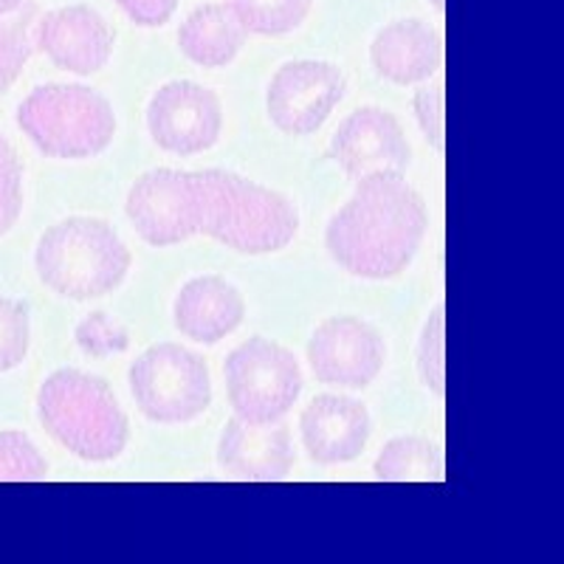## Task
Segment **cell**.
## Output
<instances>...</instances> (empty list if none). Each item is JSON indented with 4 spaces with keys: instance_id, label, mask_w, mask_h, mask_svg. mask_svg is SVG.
Wrapping results in <instances>:
<instances>
[{
    "instance_id": "f1b7e54d",
    "label": "cell",
    "mask_w": 564,
    "mask_h": 564,
    "mask_svg": "<svg viewBox=\"0 0 564 564\" xmlns=\"http://www.w3.org/2000/svg\"><path fill=\"white\" fill-rule=\"evenodd\" d=\"M26 0H0V14H12L23 7Z\"/></svg>"
},
{
    "instance_id": "484cf974",
    "label": "cell",
    "mask_w": 564,
    "mask_h": 564,
    "mask_svg": "<svg viewBox=\"0 0 564 564\" xmlns=\"http://www.w3.org/2000/svg\"><path fill=\"white\" fill-rule=\"evenodd\" d=\"M20 212H23V164L7 135H0V238L12 231Z\"/></svg>"
},
{
    "instance_id": "d4e9b609",
    "label": "cell",
    "mask_w": 564,
    "mask_h": 564,
    "mask_svg": "<svg viewBox=\"0 0 564 564\" xmlns=\"http://www.w3.org/2000/svg\"><path fill=\"white\" fill-rule=\"evenodd\" d=\"M74 341L90 359H105L113 352L130 350L128 327L108 311H90L88 316H83L74 330Z\"/></svg>"
},
{
    "instance_id": "603a6c76",
    "label": "cell",
    "mask_w": 564,
    "mask_h": 564,
    "mask_svg": "<svg viewBox=\"0 0 564 564\" xmlns=\"http://www.w3.org/2000/svg\"><path fill=\"white\" fill-rule=\"evenodd\" d=\"M48 477V463L26 432H0V482H40Z\"/></svg>"
},
{
    "instance_id": "f546056e",
    "label": "cell",
    "mask_w": 564,
    "mask_h": 564,
    "mask_svg": "<svg viewBox=\"0 0 564 564\" xmlns=\"http://www.w3.org/2000/svg\"><path fill=\"white\" fill-rule=\"evenodd\" d=\"M432 7H435V12H443L446 9V0H430Z\"/></svg>"
},
{
    "instance_id": "4316f807",
    "label": "cell",
    "mask_w": 564,
    "mask_h": 564,
    "mask_svg": "<svg viewBox=\"0 0 564 564\" xmlns=\"http://www.w3.org/2000/svg\"><path fill=\"white\" fill-rule=\"evenodd\" d=\"M412 108H415V119L426 141L437 153H443V144H446V83L443 79L421 83V88L415 90V99H412Z\"/></svg>"
},
{
    "instance_id": "9c48e42d",
    "label": "cell",
    "mask_w": 564,
    "mask_h": 564,
    "mask_svg": "<svg viewBox=\"0 0 564 564\" xmlns=\"http://www.w3.org/2000/svg\"><path fill=\"white\" fill-rule=\"evenodd\" d=\"M347 90L339 65L325 59H291L271 77L265 110L276 130L311 135L327 122Z\"/></svg>"
},
{
    "instance_id": "4fadbf2b",
    "label": "cell",
    "mask_w": 564,
    "mask_h": 564,
    "mask_svg": "<svg viewBox=\"0 0 564 564\" xmlns=\"http://www.w3.org/2000/svg\"><path fill=\"white\" fill-rule=\"evenodd\" d=\"M116 34L97 9L74 3L34 20V52H43L59 70L90 77L108 65Z\"/></svg>"
},
{
    "instance_id": "5bb4252c",
    "label": "cell",
    "mask_w": 564,
    "mask_h": 564,
    "mask_svg": "<svg viewBox=\"0 0 564 564\" xmlns=\"http://www.w3.org/2000/svg\"><path fill=\"white\" fill-rule=\"evenodd\" d=\"M372 432L370 410L359 398L316 395L300 415V435L305 452L319 466H341L361 457Z\"/></svg>"
},
{
    "instance_id": "52a82bcc",
    "label": "cell",
    "mask_w": 564,
    "mask_h": 564,
    "mask_svg": "<svg viewBox=\"0 0 564 564\" xmlns=\"http://www.w3.org/2000/svg\"><path fill=\"white\" fill-rule=\"evenodd\" d=\"M302 367L289 347L251 336L226 359V392L235 415L249 423L282 421L300 398Z\"/></svg>"
},
{
    "instance_id": "ac0fdd59",
    "label": "cell",
    "mask_w": 564,
    "mask_h": 564,
    "mask_svg": "<svg viewBox=\"0 0 564 564\" xmlns=\"http://www.w3.org/2000/svg\"><path fill=\"white\" fill-rule=\"evenodd\" d=\"M249 32L231 3H204L186 14L178 29V48L200 68H224L243 52Z\"/></svg>"
},
{
    "instance_id": "44dd1931",
    "label": "cell",
    "mask_w": 564,
    "mask_h": 564,
    "mask_svg": "<svg viewBox=\"0 0 564 564\" xmlns=\"http://www.w3.org/2000/svg\"><path fill=\"white\" fill-rule=\"evenodd\" d=\"M37 7L23 3L18 12L0 14V94H7L34 54Z\"/></svg>"
},
{
    "instance_id": "83f0119b",
    "label": "cell",
    "mask_w": 564,
    "mask_h": 564,
    "mask_svg": "<svg viewBox=\"0 0 564 564\" xmlns=\"http://www.w3.org/2000/svg\"><path fill=\"white\" fill-rule=\"evenodd\" d=\"M113 3L133 20L135 26L144 29L167 26L178 9V0H113Z\"/></svg>"
},
{
    "instance_id": "ba28073f",
    "label": "cell",
    "mask_w": 564,
    "mask_h": 564,
    "mask_svg": "<svg viewBox=\"0 0 564 564\" xmlns=\"http://www.w3.org/2000/svg\"><path fill=\"white\" fill-rule=\"evenodd\" d=\"M130 224L155 249L200 235V178L186 170L159 167L135 178L124 200Z\"/></svg>"
},
{
    "instance_id": "277c9868",
    "label": "cell",
    "mask_w": 564,
    "mask_h": 564,
    "mask_svg": "<svg viewBox=\"0 0 564 564\" xmlns=\"http://www.w3.org/2000/svg\"><path fill=\"white\" fill-rule=\"evenodd\" d=\"M130 249L102 218L74 215L43 231L34 269L40 282L68 300H99L128 276Z\"/></svg>"
},
{
    "instance_id": "d6986e66",
    "label": "cell",
    "mask_w": 564,
    "mask_h": 564,
    "mask_svg": "<svg viewBox=\"0 0 564 564\" xmlns=\"http://www.w3.org/2000/svg\"><path fill=\"white\" fill-rule=\"evenodd\" d=\"M372 475L381 482H441L443 452L430 437H392L376 457Z\"/></svg>"
},
{
    "instance_id": "7c38bea8",
    "label": "cell",
    "mask_w": 564,
    "mask_h": 564,
    "mask_svg": "<svg viewBox=\"0 0 564 564\" xmlns=\"http://www.w3.org/2000/svg\"><path fill=\"white\" fill-rule=\"evenodd\" d=\"M327 159L339 164L347 178L359 181L376 173H404L410 167L412 150L395 116L384 108L367 105L352 110L336 128Z\"/></svg>"
},
{
    "instance_id": "e0dca14e",
    "label": "cell",
    "mask_w": 564,
    "mask_h": 564,
    "mask_svg": "<svg viewBox=\"0 0 564 564\" xmlns=\"http://www.w3.org/2000/svg\"><path fill=\"white\" fill-rule=\"evenodd\" d=\"M246 319V300L229 280L218 274L195 276L178 291L173 322L181 334L198 345H218Z\"/></svg>"
},
{
    "instance_id": "ffe728a7",
    "label": "cell",
    "mask_w": 564,
    "mask_h": 564,
    "mask_svg": "<svg viewBox=\"0 0 564 564\" xmlns=\"http://www.w3.org/2000/svg\"><path fill=\"white\" fill-rule=\"evenodd\" d=\"M246 32L257 37H285L305 23L314 0H229Z\"/></svg>"
},
{
    "instance_id": "7402d4cb",
    "label": "cell",
    "mask_w": 564,
    "mask_h": 564,
    "mask_svg": "<svg viewBox=\"0 0 564 564\" xmlns=\"http://www.w3.org/2000/svg\"><path fill=\"white\" fill-rule=\"evenodd\" d=\"M415 365L421 384L435 398H443L446 392V308L443 305H437L423 325Z\"/></svg>"
},
{
    "instance_id": "6da1fadb",
    "label": "cell",
    "mask_w": 564,
    "mask_h": 564,
    "mask_svg": "<svg viewBox=\"0 0 564 564\" xmlns=\"http://www.w3.org/2000/svg\"><path fill=\"white\" fill-rule=\"evenodd\" d=\"M426 226L430 212L404 173L365 175L352 198L327 220L325 249L347 274L392 280L410 269Z\"/></svg>"
},
{
    "instance_id": "cb8c5ba5",
    "label": "cell",
    "mask_w": 564,
    "mask_h": 564,
    "mask_svg": "<svg viewBox=\"0 0 564 564\" xmlns=\"http://www.w3.org/2000/svg\"><path fill=\"white\" fill-rule=\"evenodd\" d=\"M32 345V311L26 302L0 296V372L20 367Z\"/></svg>"
},
{
    "instance_id": "2e32d148",
    "label": "cell",
    "mask_w": 564,
    "mask_h": 564,
    "mask_svg": "<svg viewBox=\"0 0 564 564\" xmlns=\"http://www.w3.org/2000/svg\"><path fill=\"white\" fill-rule=\"evenodd\" d=\"M370 63L392 85H421L443 65V34L417 18L395 20L370 43Z\"/></svg>"
},
{
    "instance_id": "9a60e30c",
    "label": "cell",
    "mask_w": 564,
    "mask_h": 564,
    "mask_svg": "<svg viewBox=\"0 0 564 564\" xmlns=\"http://www.w3.org/2000/svg\"><path fill=\"white\" fill-rule=\"evenodd\" d=\"M218 463L238 480L276 482L291 475L296 449L282 421L249 423L235 415L220 432Z\"/></svg>"
},
{
    "instance_id": "8fae6325",
    "label": "cell",
    "mask_w": 564,
    "mask_h": 564,
    "mask_svg": "<svg viewBox=\"0 0 564 564\" xmlns=\"http://www.w3.org/2000/svg\"><path fill=\"white\" fill-rule=\"evenodd\" d=\"M384 361V336L359 316H330L311 334L308 365L322 384L361 390L379 379Z\"/></svg>"
},
{
    "instance_id": "8992f818",
    "label": "cell",
    "mask_w": 564,
    "mask_h": 564,
    "mask_svg": "<svg viewBox=\"0 0 564 564\" xmlns=\"http://www.w3.org/2000/svg\"><path fill=\"white\" fill-rule=\"evenodd\" d=\"M128 384L141 415L164 426L195 421L212 404L209 367L198 352L175 341L141 352L130 365Z\"/></svg>"
},
{
    "instance_id": "30bf717a",
    "label": "cell",
    "mask_w": 564,
    "mask_h": 564,
    "mask_svg": "<svg viewBox=\"0 0 564 564\" xmlns=\"http://www.w3.org/2000/svg\"><path fill=\"white\" fill-rule=\"evenodd\" d=\"M148 130L155 144L173 155L206 153L224 130L218 94L186 79L161 85L148 105Z\"/></svg>"
},
{
    "instance_id": "7a4b0ae2",
    "label": "cell",
    "mask_w": 564,
    "mask_h": 564,
    "mask_svg": "<svg viewBox=\"0 0 564 564\" xmlns=\"http://www.w3.org/2000/svg\"><path fill=\"white\" fill-rule=\"evenodd\" d=\"M200 235L240 254H274L294 243L300 212L271 186L231 170H198Z\"/></svg>"
},
{
    "instance_id": "3957f363",
    "label": "cell",
    "mask_w": 564,
    "mask_h": 564,
    "mask_svg": "<svg viewBox=\"0 0 564 564\" xmlns=\"http://www.w3.org/2000/svg\"><path fill=\"white\" fill-rule=\"evenodd\" d=\"M37 415L43 430L79 460H113L130 441L128 412L116 392L83 370L52 372L40 384Z\"/></svg>"
},
{
    "instance_id": "5b68a950",
    "label": "cell",
    "mask_w": 564,
    "mask_h": 564,
    "mask_svg": "<svg viewBox=\"0 0 564 564\" xmlns=\"http://www.w3.org/2000/svg\"><path fill=\"white\" fill-rule=\"evenodd\" d=\"M20 130L48 159H94L116 135L113 105L79 83L40 85L18 108Z\"/></svg>"
}]
</instances>
